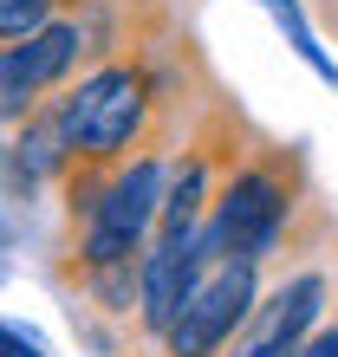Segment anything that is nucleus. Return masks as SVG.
Segmentation results:
<instances>
[{
	"instance_id": "nucleus-5",
	"label": "nucleus",
	"mask_w": 338,
	"mask_h": 357,
	"mask_svg": "<svg viewBox=\"0 0 338 357\" xmlns=\"http://www.w3.org/2000/svg\"><path fill=\"white\" fill-rule=\"evenodd\" d=\"M319 312H325V273H293L286 286L254 299L247 325L228 338L221 357H300V344L319 325Z\"/></svg>"
},
{
	"instance_id": "nucleus-1",
	"label": "nucleus",
	"mask_w": 338,
	"mask_h": 357,
	"mask_svg": "<svg viewBox=\"0 0 338 357\" xmlns=\"http://www.w3.org/2000/svg\"><path fill=\"white\" fill-rule=\"evenodd\" d=\"M156 78L137 59H111L91 78L59 98V130H66L72 169H117L131 162V150H150L156 130Z\"/></svg>"
},
{
	"instance_id": "nucleus-7",
	"label": "nucleus",
	"mask_w": 338,
	"mask_h": 357,
	"mask_svg": "<svg viewBox=\"0 0 338 357\" xmlns=\"http://www.w3.org/2000/svg\"><path fill=\"white\" fill-rule=\"evenodd\" d=\"M66 169H72V150H66V130H59V104H39L7 143V182L39 188L46 176H66Z\"/></svg>"
},
{
	"instance_id": "nucleus-9",
	"label": "nucleus",
	"mask_w": 338,
	"mask_h": 357,
	"mask_svg": "<svg viewBox=\"0 0 338 357\" xmlns=\"http://www.w3.org/2000/svg\"><path fill=\"white\" fill-rule=\"evenodd\" d=\"M52 13H59V0H0V46H13V39L39 33Z\"/></svg>"
},
{
	"instance_id": "nucleus-11",
	"label": "nucleus",
	"mask_w": 338,
	"mask_h": 357,
	"mask_svg": "<svg viewBox=\"0 0 338 357\" xmlns=\"http://www.w3.org/2000/svg\"><path fill=\"white\" fill-rule=\"evenodd\" d=\"M300 357H338V325L332 331H312V338L300 344Z\"/></svg>"
},
{
	"instance_id": "nucleus-10",
	"label": "nucleus",
	"mask_w": 338,
	"mask_h": 357,
	"mask_svg": "<svg viewBox=\"0 0 338 357\" xmlns=\"http://www.w3.org/2000/svg\"><path fill=\"white\" fill-rule=\"evenodd\" d=\"M0 357H46V351H39V338H27L20 325H0Z\"/></svg>"
},
{
	"instance_id": "nucleus-2",
	"label": "nucleus",
	"mask_w": 338,
	"mask_h": 357,
	"mask_svg": "<svg viewBox=\"0 0 338 357\" xmlns=\"http://www.w3.org/2000/svg\"><path fill=\"white\" fill-rule=\"evenodd\" d=\"M286 221H293V162L273 150H254L215 182V202H208L196 241H202V254L267 266Z\"/></svg>"
},
{
	"instance_id": "nucleus-12",
	"label": "nucleus",
	"mask_w": 338,
	"mask_h": 357,
	"mask_svg": "<svg viewBox=\"0 0 338 357\" xmlns=\"http://www.w3.org/2000/svg\"><path fill=\"white\" fill-rule=\"evenodd\" d=\"M0 247H7V221H0Z\"/></svg>"
},
{
	"instance_id": "nucleus-13",
	"label": "nucleus",
	"mask_w": 338,
	"mask_h": 357,
	"mask_svg": "<svg viewBox=\"0 0 338 357\" xmlns=\"http://www.w3.org/2000/svg\"><path fill=\"white\" fill-rule=\"evenodd\" d=\"M325 7H332V13H338V0H325Z\"/></svg>"
},
{
	"instance_id": "nucleus-8",
	"label": "nucleus",
	"mask_w": 338,
	"mask_h": 357,
	"mask_svg": "<svg viewBox=\"0 0 338 357\" xmlns=\"http://www.w3.org/2000/svg\"><path fill=\"white\" fill-rule=\"evenodd\" d=\"M260 7H273V13H280V26H286V39H293V52H300L306 66L325 78V85H338V66H332L325 52H319V39H312V26L300 20V7H293V0H260Z\"/></svg>"
},
{
	"instance_id": "nucleus-4",
	"label": "nucleus",
	"mask_w": 338,
	"mask_h": 357,
	"mask_svg": "<svg viewBox=\"0 0 338 357\" xmlns=\"http://www.w3.org/2000/svg\"><path fill=\"white\" fill-rule=\"evenodd\" d=\"M78 52H84V26L66 13H52L39 33L0 46V123H27L46 104V91L72 78Z\"/></svg>"
},
{
	"instance_id": "nucleus-3",
	"label": "nucleus",
	"mask_w": 338,
	"mask_h": 357,
	"mask_svg": "<svg viewBox=\"0 0 338 357\" xmlns=\"http://www.w3.org/2000/svg\"><path fill=\"white\" fill-rule=\"evenodd\" d=\"M196 247H202V241H196ZM254 299H260V266L202 254V273H196V286H189L182 312L169 319V331L156 338L163 357H221L228 338L247 325Z\"/></svg>"
},
{
	"instance_id": "nucleus-6",
	"label": "nucleus",
	"mask_w": 338,
	"mask_h": 357,
	"mask_svg": "<svg viewBox=\"0 0 338 357\" xmlns=\"http://www.w3.org/2000/svg\"><path fill=\"white\" fill-rule=\"evenodd\" d=\"M196 273H202L196 234H156L143 247V260H137V325L150 331V338L169 331V319L182 312L189 286H196Z\"/></svg>"
}]
</instances>
